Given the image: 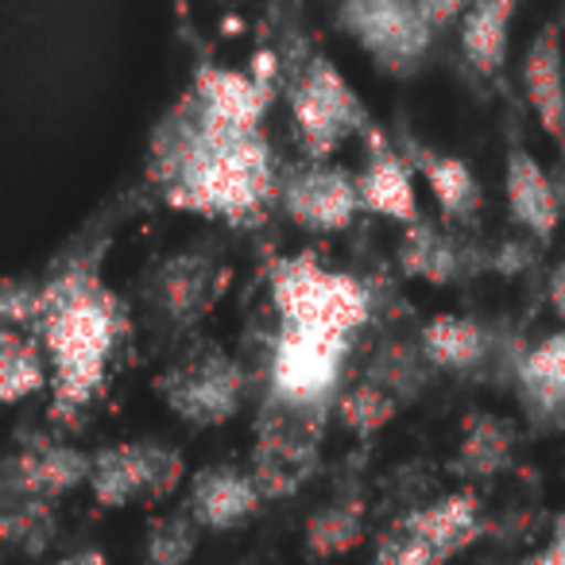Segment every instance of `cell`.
<instances>
[{
  "instance_id": "obj_10",
  "label": "cell",
  "mask_w": 565,
  "mask_h": 565,
  "mask_svg": "<svg viewBox=\"0 0 565 565\" xmlns=\"http://www.w3.org/2000/svg\"><path fill=\"white\" fill-rule=\"evenodd\" d=\"M89 472H94V457L89 454L43 438L4 461L0 495H32V500L55 503L58 495L74 492L78 484H89Z\"/></svg>"
},
{
  "instance_id": "obj_8",
  "label": "cell",
  "mask_w": 565,
  "mask_h": 565,
  "mask_svg": "<svg viewBox=\"0 0 565 565\" xmlns=\"http://www.w3.org/2000/svg\"><path fill=\"white\" fill-rule=\"evenodd\" d=\"M159 395L190 426H221L241 411L248 376L221 349H205L159 376Z\"/></svg>"
},
{
  "instance_id": "obj_24",
  "label": "cell",
  "mask_w": 565,
  "mask_h": 565,
  "mask_svg": "<svg viewBox=\"0 0 565 565\" xmlns=\"http://www.w3.org/2000/svg\"><path fill=\"white\" fill-rule=\"evenodd\" d=\"M55 503L51 500H32V495H4L0 503V539L12 550L28 557L47 554V546L55 542Z\"/></svg>"
},
{
  "instance_id": "obj_32",
  "label": "cell",
  "mask_w": 565,
  "mask_h": 565,
  "mask_svg": "<svg viewBox=\"0 0 565 565\" xmlns=\"http://www.w3.org/2000/svg\"><path fill=\"white\" fill-rule=\"evenodd\" d=\"M550 307H554L557 318L565 322V259L550 271Z\"/></svg>"
},
{
  "instance_id": "obj_3",
  "label": "cell",
  "mask_w": 565,
  "mask_h": 565,
  "mask_svg": "<svg viewBox=\"0 0 565 565\" xmlns=\"http://www.w3.org/2000/svg\"><path fill=\"white\" fill-rule=\"evenodd\" d=\"M271 299L282 326L333 333V338H353L372 315L369 291H364L353 275L330 271V267H322L310 256H295L275 264Z\"/></svg>"
},
{
  "instance_id": "obj_23",
  "label": "cell",
  "mask_w": 565,
  "mask_h": 565,
  "mask_svg": "<svg viewBox=\"0 0 565 565\" xmlns=\"http://www.w3.org/2000/svg\"><path fill=\"white\" fill-rule=\"evenodd\" d=\"M515 454V426L500 415H472L465 423L461 454H457V472L469 477H495L511 465Z\"/></svg>"
},
{
  "instance_id": "obj_20",
  "label": "cell",
  "mask_w": 565,
  "mask_h": 565,
  "mask_svg": "<svg viewBox=\"0 0 565 565\" xmlns=\"http://www.w3.org/2000/svg\"><path fill=\"white\" fill-rule=\"evenodd\" d=\"M418 349L430 361V369L441 372H472L492 356V333L477 318L441 315L423 326Z\"/></svg>"
},
{
  "instance_id": "obj_18",
  "label": "cell",
  "mask_w": 565,
  "mask_h": 565,
  "mask_svg": "<svg viewBox=\"0 0 565 565\" xmlns=\"http://www.w3.org/2000/svg\"><path fill=\"white\" fill-rule=\"evenodd\" d=\"M519 399L539 423L565 426V333L542 338L515 369Z\"/></svg>"
},
{
  "instance_id": "obj_12",
  "label": "cell",
  "mask_w": 565,
  "mask_h": 565,
  "mask_svg": "<svg viewBox=\"0 0 565 565\" xmlns=\"http://www.w3.org/2000/svg\"><path fill=\"white\" fill-rule=\"evenodd\" d=\"M228 271L217 267L210 256L182 252L171 256L156 275V302L174 326H194L198 318L210 315V307L225 291Z\"/></svg>"
},
{
  "instance_id": "obj_1",
  "label": "cell",
  "mask_w": 565,
  "mask_h": 565,
  "mask_svg": "<svg viewBox=\"0 0 565 565\" xmlns=\"http://www.w3.org/2000/svg\"><path fill=\"white\" fill-rule=\"evenodd\" d=\"M156 179L174 210L252 225L275 190L271 151L259 132H225L205 125L194 105L167 120L156 148Z\"/></svg>"
},
{
  "instance_id": "obj_16",
  "label": "cell",
  "mask_w": 565,
  "mask_h": 565,
  "mask_svg": "<svg viewBox=\"0 0 565 565\" xmlns=\"http://www.w3.org/2000/svg\"><path fill=\"white\" fill-rule=\"evenodd\" d=\"M503 186H508V210L515 225L526 228L534 241H550L562 225V190L554 186V179L542 171L531 151H511Z\"/></svg>"
},
{
  "instance_id": "obj_29",
  "label": "cell",
  "mask_w": 565,
  "mask_h": 565,
  "mask_svg": "<svg viewBox=\"0 0 565 565\" xmlns=\"http://www.w3.org/2000/svg\"><path fill=\"white\" fill-rule=\"evenodd\" d=\"M198 523L190 511H174L151 523L148 531V565H186L198 546Z\"/></svg>"
},
{
  "instance_id": "obj_26",
  "label": "cell",
  "mask_w": 565,
  "mask_h": 565,
  "mask_svg": "<svg viewBox=\"0 0 565 565\" xmlns=\"http://www.w3.org/2000/svg\"><path fill=\"white\" fill-rule=\"evenodd\" d=\"M361 539H364L361 503H326L307 523V546L318 557L349 554L353 546H361Z\"/></svg>"
},
{
  "instance_id": "obj_17",
  "label": "cell",
  "mask_w": 565,
  "mask_h": 565,
  "mask_svg": "<svg viewBox=\"0 0 565 565\" xmlns=\"http://www.w3.org/2000/svg\"><path fill=\"white\" fill-rule=\"evenodd\" d=\"M523 86L534 105V117L557 140V148L565 151V55L562 32L554 24L534 35L531 51L523 58Z\"/></svg>"
},
{
  "instance_id": "obj_13",
  "label": "cell",
  "mask_w": 565,
  "mask_h": 565,
  "mask_svg": "<svg viewBox=\"0 0 565 565\" xmlns=\"http://www.w3.org/2000/svg\"><path fill=\"white\" fill-rule=\"evenodd\" d=\"M264 503L252 472H241L233 465H205L190 477L186 511L205 531H233L244 519H252Z\"/></svg>"
},
{
  "instance_id": "obj_7",
  "label": "cell",
  "mask_w": 565,
  "mask_h": 565,
  "mask_svg": "<svg viewBox=\"0 0 565 565\" xmlns=\"http://www.w3.org/2000/svg\"><path fill=\"white\" fill-rule=\"evenodd\" d=\"M349 338L282 326L271 356V399L295 407H330L345 369Z\"/></svg>"
},
{
  "instance_id": "obj_34",
  "label": "cell",
  "mask_w": 565,
  "mask_h": 565,
  "mask_svg": "<svg viewBox=\"0 0 565 565\" xmlns=\"http://www.w3.org/2000/svg\"><path fill=\"white\" fill-rule=\"evenodd\" d=\"M418 4H426V0H418Z\"/></svg>"
},
{
  "instance_id": "obj_6",
  "label": "cell",
  "mask_w": 565,
  "mask_h": 565,
  "mask_svg": "<svg viewBox=\"0 0 565 565\" xmlns=\"http://www.w3.org/2000/svg\"><path fill=\"white\" fill-rule=\"evenodd\" d=\"M186 477L179 449L159 441H120L94 454L89 492L102 508H128L140 500H163Z\"/></svg>"
},
{
  "instance_id": "obj_31",
  "label": "cell",
  "mask_w": 565,
  "mask_h": 565,
  "mask_svg": "<svg viewBox=\"0 0 565 565\" xmlns=\"http://www.w3.org/2000/svg\"><path fill=\"white\" fill-rule=\"evenodd\" d=\"M372 565H446V557L399 531L392 542H384V550H380V557Z\"/></svg>"
},
{
  "instance_id": "obj_28",
  "label": "cell",
  "mask_w": 565,
  "mask_h": 565,
  "mask_svg": "<svg viewBox=\"0 0 565 565\" xmlns=\"http://www.w3.org/2000/svg\"><path fill=\"white\" fill-rule=\"evenodd\" d=\"M395 411H399V399H395L392 392H384L380 384H372V380L356 384L353 392H345L338 403L341 423H345L353 434H361V438H372V434L384 430V426L395 418Z\"/></svg>"
},
{
  "instance_id": "obj_2",
  "label": "cell",
  "mask_w": 565,
  "mask_h": 565,
  "mask_svg": "<svg viewBox=\"0 0 565 565\" xmlns=\"http://www.w3.org/2000/svg\"><path fill=\"white\" fill-rule=\"evenodd\" d=\"M40 333L55 384V415H78L109 376L125 333L117 295L94 271H66L40 291Z\"/></svg>"
},
{
  "instance_id": "obj_11",
  "label": "cell",
  "mask_w": 565,
  "mask_h": 565,
  "mask_svg": "<svg viewBox=\"0 0 565 565\" xmlns=\"http://www.w3.org/2000/svg\"><path fill=\"white\" fill-rule=\"evenodd\" d=\"M190 105L213 128H225V132H259V120H264L267 109V86L256 74L202 66L194 78Z\"/></svg>"
},
{
  "instance_id": "obj_22",
  "label": "cell",
  "mask_w": 565,
  "mask_h": 565,
  "mask_svg": "<svg viewBox=\"0 0 565 565\" xmlns=\"http://www.w3.org/2000/svg\"><path fill=\"white\" fill-rule=\"evenodd\" d=\"M511 20H515V0H469L461 28V51L480 74H495L508 58Z\"/></svg>"
},
{
  "instance_id": "obj_27",
  "label": "cell",
  "mask_w": 565,
  "mask_h": 565,
  "mask_svg": "<svg viewBox=\"0 0 565 565\" xmlns=\"http://www.w3.org/2000/svg\"><path fill=\"white\" fill-rule=\"evenodd\" d=\"M426 356L423 349H411L403 341H387L369 364V376L372 384H380L384 392H392L395 399H415L426 384Z\"/></svg>"
},
{
  "instance_id": "obj_5",
  "label": "cell",
  "mask_w": 565,
  "mask_h": 565,
  "mask_svg": "<svg viewBox=\"0 0 565 565\" xmlns=\"http://www.w3.org/2000/svg\"><path fill=\"white\" fill-rule=\"evenodd\" d=\"M291 117L315 159H330L356 128H372L356 89L338 74L330 58H310L291 86Z\"/></svg>"
},
{
  "instance_id": "obj_15",
  "label": "cell",
  "mask_w": 565,
  "mask_h": 565,
  "mask_svg": "<svg viewBox=\"0 0 565 565\" xmlns=\"http://www.w3.org/2000/svg\"><path fill=\"white\" fill-rule=\"evenodd\" d=\"M399 151L426 179L434 202H438V210L446 213L449 221H457V225H472V221L480 217L484 194H480L477 174H472V167L465 163V159L446 156V151H434V148H426V143L411 140V136L407 140H399Z\"/></svg>"
},
{
  "instance_id": "obj_21",
  "label": "cell",
  "mask_w": 565,
  "mask_h": 565,
  "mask_svg": "<svg viewBox=\"0 0 565 565\" xmlns=\"http://www.w3.org/2000/svg\"><path fill=\"white\" fill-rule=\"evenodd\" d=\"M399 264L407 275L426 279L434 287H446V282L461 279L469 271V248L461 241H454L449 233L434 228L430 221H415L407 225L399 244Z\"/></svg>"
},
{
  "instance_id": "obj_4",
  "label": "cell",
  "mask_w": 565,
  "mask_h": 565,
  "mask_svg": "<svg viewBox=\"0 0 565 565\" xmlns=\"http://www.w3.org/2000/svg\"><path fill=\"white\" fill-rule=\"evenodd\" d=\"M338 24L387 74H415L434 43V24L418 0H341Z\"/></svg>"
},
{
  "instance_id": "obj_25",
  "label": "cell",
  "mask_w": 565,
  "mask_h": 565,
  "mask_svg": "<svg viewBox=\"0 0 565 565\" xmlns=\"http://www.w3.org/2000/svg\"><path fill=\"white\" fill-rule=\"evenodd\" d=\"M47 384L43 353L24 330H0V399L20 403Z\"/></svg>"
},
{
  "instance_id": "obj_19",
  "label": "cell",
  "mask_w": 565,
  "mask_h": 565,
  "mask_svg": "<svg viewBox=\"0 0 565 565\" xmlns=\"http://www.w3.org/2000/svg\"><path fill=\"white\" fill-rule=\"evenodd\" d=\"M484 531V511L472 492H454L446 500L430 503V508L415 511V515L403 523V534H411L415 542L430 546L434 554H441L449 562L454 554H461L465 546L480 539Z\"/></svg>"
},
{
  "instance_id": "obj_9",
  "label": "cell",
  "mask_w": 565,
  "mask_h": 565,
  "mask_svg": "<svg viewBox=\"0 0 565 565\" xmlns=\"http://www.w3.org/2000/svg\"><path fill=\"white\" fill-rule=\"evenodd\" d=\"M279 202L295 225L310 228V233H341L353 225V217L364 210L361 202V182L341 167L318 163L295 171L291 179L279 186Z\"/></svg>"
},
{
  "instance_id": "obj_30",
  "label": "cell",
  "mask_w": 565,
  "mask_h": 565,
  "mask_svg": "<svg viewBox=\"0 0 565 565\" xmlns=\"http://www.w3.org/2000/svg\"><path fill=\"white\" fill-rule=\"evenodd\" d=\"M0 318L9 330H20V326H35L40 322V291L35 287H24L20 279L4 282L0 291Z\"/></svg>"
},
{
  "instance_id": "obj_14",
  "label": "cell",
  "mask_w": 565,
  "mask_h": 565,
  "mask_svg": "<svg viewBox=\"0 0 565 565\" xmlns=\"http://www.w3.org/2000/svg\"><path fill=\"white\" fill-rule=\"evenodd\" d=\"M356 182H361V202L369 213H380V217H387V221H399V225L423 221V213H418L415 179H411V159L403 156L395 143H387L380 132H372L369 163H364V171L356 174Z\"/></svg>"
},
{
  "instance_id": "obj_33",
  "label": "cell",
  "mask_w": 565,
  "mask_h": 565,
  "mask_svg": "<svg viewBox=\"0 0 565 565\" xmlns=\"http://www.w3.org/2000/svg\"><path fill=\"white\" fill-rule=\"evenodd\" d=\"M58 565H109V562H105V554H97V550H82V554L63 557Z\"/></svg>"
}]
</instances>
